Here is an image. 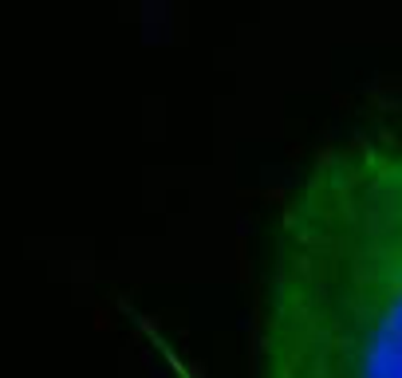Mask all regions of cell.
Returning <instances> with one entry per match:
<instances>
[{
    "instance_id": "obj_1",
    "label": "cell",
    "mask_w": 402,
    "mask_h": 378,
    "mask_svg": "<svg viewBox=\"0 0 402 378\" xmlns=\"http://www.w3.org/2000/svg\"><path fill=\"white\" fill-rule=\"evenodd\" d=\"M257 378H402V146L335 150L288 194Z\"/></svg>"
}]
</instances>
